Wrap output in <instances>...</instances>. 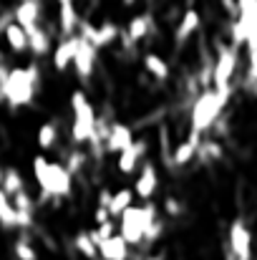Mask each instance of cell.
Returning a JSON list of instances; mask_svg holds the SVG:
<instances>
[{"label":"cell","instance_id":"obj_1","mask_svg":"<svg viewBox=\"0 0 257 260\" xmlns=\"http://www.w3.org/2000/svg\"><path fill=\"white\" fill-rule=\"evenodd\" d=\"M30 170L35 177V184L41 189V200H63L74 192V174L63 162H53L46 154H35L30 162Z\"/></svg>","mask_w":257,"mask_h":260},{"label":"cell","instance_id":"obj_2","mask_svg":"<svg viewBox=\"0 0 257 260\" xmlns=\"http://www.w3.org/2000/svg\"><path fill=\"white\" fill-rule=\"evenodd\" d=\"M38 86H41V69L35 63L8 69V76L0 84V101H5L10 109L30 106L35 101Z\"/></svg>","mask_w":257,"mask_h":260},{"label":"cell","instance_id":"obj_3","mask_svg":"<svg viewBox=\"0 0 257 260\" xmlns=\"http://www.w3.org/2000/svg\"><path fill=\"white\" fill-rule=\"evenodd\" d=\"M71 114H74V121H71V139L76 144H88L93 152H103L98 137H96V129H98V116H96V109L93 104L88 101L84 91H74L71 93Z\"/></svg>","mask_w":257,"mask_h":260},{"label":"cell","instance_id":"obj_4","mask_svg":"<svg viewBox=\"0 0 257 260\" xmlns=\"http://www.w3.org/2000/svg\"><path fill=\"white\" fill-rule=\"evenodd\" d=\"M232 93H225V91H217V88L207 86L199 91V96L194 99L192 104V114H189V129L199 132V134H207L222 116L225 106L230 104Z\"/></svg>","mask_w":257,"mask_h":260},{"label":"cell","instance_id":"obj_5","mask_svg":"<svg viewBox=\"0 0 257 260\" xmlns=\"http://www.w3.org/2000/svg\"><path fill=\"white\" fill-rule=\"evenodd\" d=\"M157 220H159V210H157V205H152V200H149V202H144V205H131V207H126L116 222H119L121 238H124L131 248H139V245L146 240V233L154 228Z\"/></svg>","mask_w":257,"mask_h":260},{"label":"cell","instance_id":"obj_6","mask_svg":"<svg viewBox=\"0 0 257 260\" xmlns=\"http://www.w3.org/2000/svg\"><path fill=\"white\" fill-rule=\"evenodd\" d=\"M237 46L235 43H222L217 48L214 63H212V88L225 91V93H235V74H237Z\"/></svg>","mask_w":257,"mask_h":260},{"label":"cell","instance_id":"obj_7","mask_svg":"<svg viewBox=\"0 0 257 260\" xmlns=\"http://www.w3.org/2000/svg\"><path fill=\"white\" fill-rule=\"evenodd\" d=\"M227 253L230 260H252V230L242 217H235L227 235Z\"/></svg>","mask_w":257,"mask_h":260},{"label":"cell","instance_id":"obj_8","mask_svg":"<svg viewBox=\"0 0 257 260\" xmlns=\"http://www.w3.org/2000/svg\"><path fill=\"white\" fill-rule=\"evenodd\" d=\"M119 33H121V28H119L116 23H111V20H106V23H101V25H93V23L84 20V23L79 25V36H84L86 41H91L98 51H101V48H108L111 43H116V41H119Z\"/></svg>","mask_w":257,"mask_h":260},{"label":"cell","instance_id":"obj_9","mask_svg":"<svg viewBox=\"0 0 257 260\" xmlns=\"http://www.w3.org/2000/svg\"><path fill=\"white\" fill-rule=\"evenodd\" d=\"M96 61H98V48L86 41L84 36H79V48H76V56H74V71L81 81H88L93 69H96Z\"/></svg>","mask_w":257,"mask_h":260},{"label":"cell","instance_id":"obj_10","mask_svg":"<svg viewBox=\"0 0 257 260\" xmlns=\"http://www.w3.org/2000/svg\"><path fill=\"white\" fill-rule=\"evenodd\" d=\"M134 139H136V137H134V129H131L129 124L111 121V124H108V132H106V137H103V152L119 154V152H124L126 147H131Z\"/></svg>","mask_w":257,"mask_h":260},{"label":"cell","instance_id":"obj_11","mask_svg":"<svg viewBox=\"0 0 257 260\" xmlns=\"http://www.w3.org/2000/svg\"><path fill=\"white\" fill-rule=\"evenodd\" d=\"M131 189H134V194L141 197L144 202L154 200V194H157V189H159V174H157V167H154L152 162H144V167L136 172Z\"/></svg>","mask_w":257,"mask_h":260},{"label":"cell","instance_id":"obj_12","mask_svg":"<svg viewBox=\"0 0 257 260\" xmlns=\"http://www.w3.org/2000/svg\"><path fill=\"white\" fill-rule=\"evenodd\" d=\"M76 48H79V33L76 36H63L58 41V46H53L51 51V61H53V69L58 74L68 71L74 66V56H76Z\"/></svg>","mask_w":257,"mask_h":260},{"label":"cell","instance_id":"obj_13","mask_svg":"<svg viewBox=\"0 0 257 260\" xmlns=\"http://www.w3.org/2000/svg\"><path fill=\"white\" fill-rule=\"evenodd\" d=\"M202 139H204V134L189 129L187 139L174 147V152H171V165H174V167H187V165H192V162L197 159V149H199Z\"/></svg>","mask_w":257,"mask_h":260},{"label":"cell","instance_id":"obj_14","mask_svg":"<svg viewBox=\"0 0 257 260\" xmlns=\"http://www.w3.org/2000/svg\"><path fill=\"white\" fill-rule=\"evenodd\" d=\"M146 157V142L141 139H134V144L131 147H126L124 152H119L116 154V170L121 174H134L139 170V162Z\"/></svg>","mask_w":257,"mask_h":260},{"label":"cell","instance_id":"obj_15","mask_svg":"<svg viewBox=\"0 0 257 260\" xmlns=\"http://www.w3.org/2000/svg\"><path fill=\"white\" fill-rule=\"evenodd\" d=\"M98 258L101 260H129L131 258V245L121 238V233L116 230L111 238H106L98 245Z\"/></svg>","mask_w":257,"mask_h":260},{"label":"cell","instance_id":"obj_16","mask_svg":"<svg viewBox=\"0 0 257 260\" xmlns=\"http://www.w3.org/2000/svg\"><path fill=\"white\" fill-rule=\"evenodd\" d=\"M13 18L18 25H23L25 30L35 28L41 23V0H20L13 10Z\"/></svg>","mask_w":257,"mask_h":260},{"label":"cell","instance_id":"obj_17","mask_svg":"<svg viewBox=\"0 0 257 260\" xmlns=\"http://www.w3.org/2000/svg\"><path fill=\"white\" fill-rule=\"evenodd\" d=\"M199 25H202V15H199V10H194V8H189V10H184V15L179 18V23H176V30H174V38H176V43H184V41H189L197 30H199Z\"/></svg>","mask_w":257,"mask_h":260},{"label":"cell","instance_id":"obj_18","mask_svg":"<svg viewBox=\"0 0 257 260\" xmlns=\"http://www.w3.org/2000/svg\"><path fill=\"white\" fill-rule=\"evenodd\" d=\"M81 25V15L74 3H61L58 5V30L63 36H76Z\"/></svg>","mask_w":257,"mask_h":260},{"label":"cell","instance_id":"obj_19","mask_svg":"<svg viewBox=\"0 0 257 260\" xmlns=\"http://www.w3.org/2000/svg\"><path fill=\"white\" fill-rule=\"evenodd\" d=\"M152 28H154V23H152V15H146V13H139V15H134L129 23H126V28H124V33L129 36V41L136 46V43H141L149 33H152Z\"/></svg>","mask_w":257,"mask_h":260},{"label":"cell","instance_id":"obj_20","mask_svg":"<svg viewBox=\"0 0 257 260\" xmlns=\"http://www.w3.org/2000/svg\"><path fill=\"white\" fill-rule=\"evenodd\" d=\"M3 38H5V43H8V48L13 53H25L28 51V30L23 25H18L15 20L3 30Z\"/></svg>","mask_w":257,"mask_h":260},{"label":"cell","instance_id":"obj_21","mask_svg":"<svg viewBox=\"0 0 257 260\" xmlns=\"http://www.w3.org/2000/svg\"><path fill=\"white\" fill-rule=\"evenodd\" d=\"M141 63H144V71H146L154 81H167L171 76L169 63H167L159 53H146V56L141 58Z\"/></svg>","mask_w":257,"mask_h":260},{"label":"cell","instance_id":"obj_22","mask_svg":"<svg viewBox=\"0 0 257 260\" xmlns=\"http://www.w3.org/2000/svg\"><path fill=\"white\" fill-rule=\"evenodd\" d=\"M134 200H136V194H134V189H131V187L114 189V192H111V202H108V212H111V217H114V220H119V217H121V212H124L126 207H131V205H134Z\"/></svg>","mask_w":257,"mask_h":260},{"label":"cell","instance_id":"obj_23","mask_svg":"<svg viewBox=\"0 0 257 260\" xmlns=\"http://www.w3.org/2000/svg\"><path fill=\"white\" fill-rule=\"evenodd\" d=\"M28 51H30L33 56H46V53L53 51V48H51V36H48L41 25H35V28L28 30Z\"/></svg>","mask_w":257,"mask_h":260},{"label":"cell","instance_id":"obj_24","mask_svg":"<svg viewBox=\"0 0 257 260\" xmlns=\"http://www.w3.org/2000/svg\"><path fill=\"white\" fill-rule=\"evenodd\" d=\"M225 157V147L214 139V137H204L199 149H197V159L202 165H209V162H219Z\"/></svg>","mask_w":257,"mask_h":260},{"label":"cell","instance_id":"obj_25","mask_svg":"<svg viewBox=\"0 0 257 260\" xmlns=\"http://www.w3.org/2000/svg\"><path fill=\"white\" fill-rule=\"evenodd\" d=\"M74 245H76V250L81 253V258H86V260H98V245H96V240H93L91 230H81V233H76V238H74Z\"/></svg>","mask_w":257,"mask_h":260},{"label":"cell","instance_id":"obj_26","mask_svg":"<svg viewBox=\"0 0 257 260\" xmlns=\"http://www.w3.org/2000/svg\"><path fill=\"white\" fill-rule=\"evenodd\" d=\"M0 189H3L8 197H13L15 192L25 189V179H23V174L18 172L15 167H3V182H0Z\"/></svg>","mask_w":257,"mask_h":260},{"label":"cell","instance_id":"obj_27","mask_svg":"<svg viewBox=\"0 0 257 260\" xmlns=\"http://www.w3.org/2000/svg\"><path fill=\"white\" fill-rule=\"evenodd\" d=\"M56 142H58V124H56V121H46V124H41L38 132H35V144L46 152V149H53Z\"/></svg>","mask_w":257,"mask_h":260},{"label":"cell","instance_id":"obj_28","mask_svg":"<svg viewBox=\"0 0 257 260\" xmlns=\"http://www.w3.org/2000/svg\"><path fill=\"white\" fill-rule=\"evenodd\" d=\"M13 255H15V260H38V250L28 235H20L13 243Z\"/></svg>","mask_w":257,"mask_h":260},{"label":"cell","instance_id":"obj_29","mask_svg":"<svg viewBox=\"0 0 257 260\" xmlns=\"http://www.w3.org/2000/svg\"><path fill=\"white\" fill-rule=\"evenodd\" d=\"M119 230V222L116 220H108V222H101V225H93V230H91V235H93V240H96V245H101L106 238H111L114 233Z\"/></svg>","mask_w":257,"mask_h":260},{"label":"cell","instance_id":"obj_30","mask_svg":"<svg viewBox=\"0 0 257 260\" xmlns=\"http://www.w3.org/2000/svg\"><path fill=\"white\" fill-rule=\"evenodd\" d=\"M63 165L68 167V172H71V174L81 172V170H84V165H86V154L76 149V152H71V154H68V157L63 159Z\"/></svg>","mask_w":257,"mask_h":260},{"label":"cell","instance_id":"obj_31","mask_svg":"<svg viewBox=\"0 0 257 260\" xmlns=\"http://www.w3.org/2000/svg\"><path fill=\"white\" fill-rule=\"evenodd\" d=\"M181 210H184V207H181L179 200H174V197H167V200H164V212H167L169 217H179Z\"/></svg>","mask_w":257,"mask_h":260},{"label":"cell","instance_id":"obj_32","mask_svg":"<svg viewBox=\"0 0 257 260\" xmlns=\"http://www.w3.org/2000/svg\"><path fill=\"white\" fill-rule=\"evenodd\" d=\"M237 3V15H247L257 10V0H235Z\"/></svg>","mask_w":257,"mask_h":260},{"label":"cell","instance_id":"obj_33","mask_svg":"<svg viewBox=\"0 0 257 260\" xmlns=\"http://www.w3.org/2000/svg\"><path fill=\"white\" fill-rule=\"evenodd\" d=\"M108 220H114L111 212H108L106 207H98V205H96V210H93V225H101V222H108Z\"/></svg>","mask_w":257,"mask_h":260},{"label":"cell","instance_id":"obj_34","mask_svg":"<svg viewBox=\"0 0 257 260\" xmlns=\"http://www.w3.org/2000/svg\"><path fill=\"white\" fill-rule=\"evenodd\" d=\"M108 202H111V189H101L98 192V207H106L108 210Z\"/></svg>","mask_w":257,"mask_h":260},{"label":"cell","instance_id":"obj_35","mask_svg":"<svg viewBox=\"0 0 257 260\" xmlns=\"http://www.w3.org/2000/svg\"><path fill=\"white\" fill-rule=\"evenodd\" d=\"M5 76H8V66H5V63L0 61V84L5 81Z\"/></svg>","mask_w":257,"mask_h":260},{"label":"cell","instance_id":"obj_36","mask_svg":"<svg viewBox=\"0 0 257 260\" xmlns=\"http://www.w3.org/2000/svg\"><path fill=\"white\" fill-rule=\"evenodd\" d=\"M146 260H164V255H149Z\"/></svg>","mask_w":257,"mask_h":260},{"label":"cell","instance_id":"obj_37","mask_svg":"<svg viewBox=\"0 0 257 260\" xmlns=\"http://www.w3.org/2000/svg\"><path fill=\"white\" fill-rule=\"evenodd\" d=\"M121 3H124V5H134L136 0H121Z\"/></svg>","mask_w":257,"mask_h":260},{"label":"cell","instance_id":"obj_38","mask_svg":"<svg viewBox=\"0 0 257 260\" xmlns=\"http://www.w3.org/2000/svg\"><path fill=\"white\" fill-rule=\"evenodd\" d=\"M56 3H58V5H61V3H74V0H56Z\"/></svg>","mask_w":257,"mask_h":260},{"label":"cell","instance_id":"obj_39","mask_svg":"<svg viewBox=\"0 0 257 260\" xmlns=\"http://www.w3.org/2000/svg\"><path fill=\"white\" fill-rule=\"evenodd\" d=\"M0 182H3V167H0Z\"/></svg>","mask_w":257,"mask_h":260}]
</instances>
